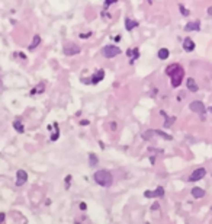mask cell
I'll list each match as a JSON object with an SVG mask.
<instances>
[{
	"label": "cell",
	"mask_w": 212,
	"mask_h": 224,
	"mask_svg": "<svg viewBox=\"0 0 212 224\" xmlns=\"http://www.w3.org/2000/svg\"><path fill=\"white\" fill-rule=\"evenodd\" d=\"M166 74L170 76L173 87H177V86H180V83H182V80H183L184 71H183L182 66H179V64H171V66H169V67L166 68Z\"/></svg>",
	"instance_id": "1"
},
{
	"label": "cell",
	"mask_w": 212,
	"mask_h": 224,
	"mask_svg": "<svg viewBox=\"0 0 212 224\" xmlns=\"http://www.w3.org/2000/svg\"><path fill=\"white\" fill-rule=\"evenodd\" d=\"M94 182L103 188H111L112 183H114V176L111 172L108 170H97L94 172V176H93Z\"/></svg>",
	"instance_id": "2"
},
{
	"label": "cell",
	"mask_w": 212,
	"mask_h": 224,
	"mask_svg": "<svg viewBox=\"0 0 212 224\" xmlns=\"http://www.w3.org/2000/svg\"><path fill=\"white\" fill-rule=\"evenodd\" d=\"M119 54H121V50L116 45H106V47L102 48V55L106 57V58H114Z\"/></svg>",
	"instance_id": "3"
},
{
	"label": "cell",
	"mask_w": 212,
	"mask_h": 224,
	"mask_svg": "<svg viewBox=\"0 0 212 224\" xmlns=\"http://www.w3.org/2000/svg\"><path fill=\"white\" fill-rule=\"evenodd\" d=\"M64 54L65 55H77V54H80V51H81V48L77 45V44H74V42H67L65 45H64Z\"/></svg>",
	"instance_id": "4"
},
{
	"label": "cell",
	"mask_w": 212,
	"mask_h": 224,
	"mask_svg": "<svg viewBox=\"0 0 212 224\" xmlns=\"http://www.w3.org/2000/svg\"><path fill=\"white\" fill-rule=\"evenodd\" d=\"M189 108H190L192 112L200 114V115H202V120H205V117H203V114H205V105H203L200 100H193V102L189 105Z\"/></svg>",
	"instance_id": "5"
},
{
	"label": "cell",
	"mask_w": 212,
	"mask_h": 224,
	"mask_svg": "<svg viewBox=\"0 0 212 224\" xmlns=\"http://www.w3.org/2000/svg\"><path fill=\"white\" fill-rule=\"evenodd\" d=\"M205 175H206V170H205V167H198L190 176H189V180L190 182H196V180H200L202 178H205Z\"/></svg>",
	"instance_id": "6"
},
{
	"label": "cell",
	"mask_w": 212,
	"mask_h": 224,
	"mask_svg": "<svg viewBox=\"0 0 212 224\" xmlns=\"http://www.w3.org/2000/svg\"><path fill=\"white\" fill-rule=\"evenodd\" d=\"M26 180H28V173L23 169H19L16 172V185L18 186H22V185H25Z\"/></svg>",
	"instance_id": "7"
},
{
	"label": "cell",
	"mask_w": 212,
	"mask_h": 224,
	"mask_svg": "<svg viewBox=\"0 0 212 224\" xmlns=\"http://www.w3.org/2000/svg\"><path fill=\"white\" fill-rule=\"evenodd\" d=\"M199 29H200V22H199V21L189 22V24L184 26V31H186V32H190V31H199Z\"/></svg>",
	"instance_id": "8"
},
{
	"label": "cell",
	"mask_w": 212,
	"mask_h": 224,
	"mask_svg": "<svg viewBox=\"0 0 212 224\" xmlns=\"http://www.w3.org/2000/svg\"><path fill=\"white\" fill-rule=\"evenodd\" d=\"M186 86H187V90H190V92H193V93L199 90V86L196 84L195 79H192V77H189V79L186 80Z\"/></svg>",
	"instance_id": "9"
},
{
	"label": "cell",
	"mask_w": 212,
	"mask_h": 224,
	"mask_svg": "<svg viewBox=\"0 0 212 224\" xmlns=\"http://www.w3.org/2000/svg\"><path fill=\"white\" fill-rule=\"evenodd\" d=\"M183 50L187 51V53L193 51V50H195V42H193L190 38H186V39L183 41Z\"/></svg>",
	"instance_id": "10"
},
{
	"label": "cell",
	"mask_w": 212,
	"mask_h": 224,
	"mask_svg": "<svg viewBox=\"0 0 212 224\" xmlns=\"http://www.w3.org/2000/svg\"><path fill=\"white\" fill-rule=\"evenodd\" d=\"M103 77H105V70H99L97 74L93 76V77L90 79V83H92V84H97L100 80H103Z\"/></svg>",
	"instance_id": "11"
},
{
	"label": "cell",
	"mask_w": 212,
	"mask_h": 224,
	"mask_svg": "<svg viewBox=\"0 0 212 224\" xmlns=\"http://www.w3.org/2000/svg\"><path fill=\"white\" fill-rule=\"evenodd\" d=\"M137 26H138V22H137V21H132V19H129V18L125 19V29H127V31H132V29L137 28Z\"/></svg>",
	"instance_id": "12"
},
{
	"label": "cell",
	"mask_w": 212,
	"mask_h": 224,
	"mask_svg": "<svg viewBox=\"0 0 212 224\" xmlns=\"http://www.w3.org/2000/svg\"><path fill=\"white\" fill-rule=\"evenodd\" d=\"M127 55H128V57H132L129 63H134V61L140 57V51H138V48H132V50H128V51H127Z\"/></svg>",
	"instance_id": "13"
},
{
	"label": "cell",
	"mask_w": 212,
	"mask_h": 224,
	"mask_svg": "<svg viewBox=\"0 0 212 224\" xmlns=\"http://www.w3.org/2000/svg\"><path fill=\"white\" fill-rule=\"evenodd\" d=\"M192 195H193L195 198H203V196H205V189L196 186V188L192 189Z\"/></svg>",
	"instance_id": "14"
},
{
	"label": "cell",
	"mask_w": 212,
	"mask_h": 224,
	"mask_svg": "<svg viewBox=\"0 0 212 224\" xmlns=\"http://www.w3.org/2000/svg\"><path fill=\"white\" fill-rule=\"evenodd\" d=\"M39 44H41V37H39V35H35V37H34V39H32V42H31V45H29V48H28V50H31V51H34V50H35V48H36V47H38V45H39Z\"/></svg>",
	"instance_id": "15"
},
{
	"label": "cell",
	"mask_w": 212,
	"mask_h": 224,
	"mask_svg": "<svg viewBox=\"0 0 212 224\" xmlns=\"http://www.w3.org/2000/svg\"><path fill=\"white\" fill-rule=\"evenodd\" d=\"M169 55H170V53H169L167 48H160V50H158V58H160V60H167Z\"/></svg>",
	"instance_id": "16"
},
{
	"label": "cell",
	"mask_w": 212,
	"mask_h": 224,
	"mask_svg": "<svg viewBox=\"0 0 212 224\" xmlns=\"http://www.w3.org/2000/svg\"><path fill=\"white\" fill-rule=\"evenodd\" d=\"M156 131V134H157V137H161V138H164V140H171L173 137L170 136V134H167V133H164V131H161V130H154Z\"/></svg>",
	"instance_id": "17"
},
{
	"label": "cell",
	"mask_w": 212,
	"mask_h": 224,
	"mask_svg": "<svg viewBox=\"0 0 212 224\" xmlns=\"http://www.w3.org/2000/svg\"><path fill=\"white\" fill-rule=\"evenodd\" d=\"M44 90H45V84H44V83H39V84H38V86H36L35 89H32L31 95H35V93L38 95V93H42Z\"/></svg>",
	"instance_id": "18"
},
{
	"label": "cell",
	"mask_w": 212,
	"mask_h": 224,
	"mask_svg": "<svg viewBox=\"0 0 212 224\" xmlns=\"http://www.w3.org/2000/svg\"><path fill=\"white\" fill-rule=\"evenodd\" d=\"M13 128H15L18 133H23V131H25V128H23V125H22V122H21L19 120L13 121Z\"/></svg>",
	"instance_id": "19"
},
{
	"label": "cell",
	"mask_w": 212,
	"mask_h": 224,
	"mask_svg": "<svg viewBox=\"0 0 212 224\" xmlns=\"http://www.w3.org/2000/svg\"><path fill=\"white\" fill-rule=\"evenodd\" d=\"M97 162H99L97 156H96V154H93V153H90V154H89V165H90V166H96V165H97Z\"/></svg>",
	"instance_id": "20"
},
{
	"label": "cell",
	"mask_w": 212,
	"mask_h": 224,
	"mask_svg": "<svg viewBox=\"0 0 212 224\" xmlns=\"http://www.w3.org/2000/svg\"><path fill=\"white\" fill-rule=\"evenodd\" d=\"M174 121H176V117H167V118H166V121H164V128L171 127V125L174 124Z\"/></svg>",
	"instance_id": "21"
},
{
	"label": "cell",
	"mask_w": 212,
	"mask_h": 224,
	"mask_svg": "<svg viewBox=\"0 0 212 224\" xmlns=\"http://www.w3.org/2000/svg\"><path fill=\"white\" fill-rule=\"evenodd\" d=\"M156 196H160V198L164 196V188H163V186H158V188L153 192V198H156Z\"/></svg>",
	"instance_id": "22"
},
{
	"label": "cell",
	"mask_w": 212,
	"mask_h": 224,
	"mask_svg": "<svg viewBox=\"0 0 212 224\" xmlns=\"http://www.w3.org/2000/svg\"><path fill=\"white\" fill-rule=\"evenodd\" d=\"M179 10H180V13H182L183 16H189V10H187L183 5H179Z\"/></svg>",
	"instance_id": "23"
},
{
	"label": "cell",
	"mask_w": 212,
	"mask_h": 224,
	"mask_svg": "<svg viewBox=\"0 0 212 224\" xmlns=\"http://www.w3.org/2000/svg\"><path fill=\"white\" fill-rule=\"evenodd\" d=\"M118 0H105V6L108 8V6H111V5H114V3H116Z\"/></svg>",
	"instance_id": "24"
},
{
	"label": "cell",
	"mask_w": 212,
	"mask_h": 224,
	"mask_svg": "<svg viewBox=\"0 0 212 224\" xmlns=\"http://www.w3.org/2000/svg\"><path fill=\"white\" fill-rule=\"evenodd\" d=\"M144 196H145V198H153V192H151V191H147V192L144 194Z\"/></svg>",
	"instance_id": "25"
},
{
	"label": "cell",
	"mask_w": 212,
	"mask_h": 224,
	"mask_svg": "<svg viewBox=\"0 0 212 224\" xmlns=\"http://www.w3.org/2000/svg\"><path fill=\"white\" fill-rule=\"evenodd\" d=\"M5 218H6L5 212H0V223H3V221H5Z\"/></svg>",
	"instance_id": "26"
},
{
	"label": "cell",
	"mask_w": 212,
	"mask_h": 224,
	"mask_svg": "<svg viewBox=\"0 0 212 224\" xmlns=\"http://www.w3.org/2000/svg\"><path fill=\"white\" fill-rule=\"evenodd\" d=\"M90 35H92V32H87V34H81V35H80V38L83 39V38H87V37H90Z\"/></svg>",
	"instance_id": "27"
},
{
	"label": "cell",
	"mask_w": 212,
	"mask_h": 224,
	"mask_svg": "<svg viewBox=\"0 0 212 224\" xmlns=\"http://www.w3.org/2000/svg\"><path fill=\"white\" fill-rule=\"evenodd\" d=\"M86 208H87V205H86L84 202H81V204H80V209H86Z\"/></svg>",
	"instance_id": "28"
},
{
	"label": "cell",
	"mask_w": 212,
	"mask_h": 224,
	"mask_svg": "<svg viewBox=\"0 0 212 224\" xmlns=\"http://www.w3.org/2000/svg\"><path fill=\"white\" fill-rule=\"evenodd\" d=\"M151 209H158V204H157V202H156V204H154V205H153V207H151Z\"/></svg>",
	"instance_id": "29"
},
{
	"label": "cell",
	"mask_w": 212,
	"mask_h": 224,
	"mask_svg": "<svg viewBox=\"0 0 212 224\" xmlns=\"http://www.w3.org/2000/svg\"><path fill=\"white\" fill-rule=\"evenodd\" d=\"M206 12H208V15H212V6H211V8H208V10H206Z\"/></svg>",
	"instance_id": "30"
},
{
	"label": "cell",
	"mask_w": 212,
	"mask_h": 224,
	"mask_svg": "<svg viewBox=\"0 0 212 224\" xmlns=\"http://www.w3.org/2000/svg\"><path fill=\"white\" fill-rule=\"evenodd\" d=\"M114 39H115V41H118V42H119V41H121V37H119V35H118V37H115V38H114Z\"/></svg>",
	"instance_id": "31"
},
{
	"label": "cell",
	"mask_w": 212,
	"mask_h": 224,
	"mask_svg": "<svg viewBox=\"0 0 212 224\" xmlns=\"http://www.w3.org/2000/svg\"><path fill=\"white\" fill-rule=\"evenodd\" d=\"M80 124H81V125H87V124H89V121H81Z\"/></svg>",
	"instance_id": "32"
},
{
	"label": "cell",
	"mask_w": 212,
	"mask_h": 224,
	"mask_svg": "<svg viewBox=\"0 0 212 224\" xmlns=\"http://www.w3.org/2000/svg\"><path fill=\"white\" fill-rule=\"evenodd\" d=\"M209 112H212V106H211V108H209Z\"/></svg>",
	"instance_id": "33"
}]
</instances>
